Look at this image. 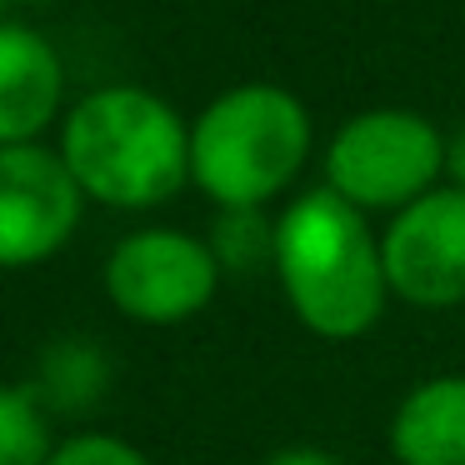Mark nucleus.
Segmentation results:
<instances>
[{
  "label": "nucleus",
  "instance_id": "f257e3e1",
  "mask_svg": "<svg viewBox=\"0 0 465 465\" xmlns=\"http://www.w3.org/2000/svg\"><path fill=\"white\" fill-rule=\"evenodd\" d=\"M275 275L291 315L321 341H361L385 315L381 235H371L365 211L321 185L275 215Z\"/></svg>",
  "mask_w": 465,
  "mask_h": 465
},
{
  "label": "nucleus",
  "instance_id": "f03ea898",
  "mask_svg": "<svg viewBox=\"0 0 465 465\" xmlns=\"http://www.w3.org/2000/svg\"><path fill=\"white\" fill-rule=\"evenodd\" d=\"M61 161L85 201L151 211L191 181V125L155 91L101 85L65 115Z\"/></svg>",
  "mask_w": 465,
  "mask_h": 465
},
{
  "label": "nucleus",
  "instance_id": "7ed1b4c3",
  "mask_svg": "<svg viewBox=\"0 0 465 465\" xmlns=\"http://www.w3.org/2000/svg\"><path fill=\"white\" fill-rule=\"evenodd\" d=\"M311 115L281 85H235L191 125V181L221 211H261L301 175Z\"/></svg>",
  "mask_w": 465,
  "mask_h": 465
},
{
  "label": "nucleus",
  "instance_id": "20e7f679",
  "mask_svg": "<svg viewBox=\"0 0 465 465\" xmlns=\"http://www.w3.org/2000/svg\"><path fill=\"white\" fill-rule=\"evenodd\" d=\"M450 141L415 111H365L335 131L325 151V185L355 211L401 215L435 191Z\"/></svg>",
  "mask_w": 465,
  "mask_h": 465
},
{
  "label": "nucleus",
  "instance_id": "39448f33",
  "mask_svg": "<svg viewBox=\"0 0 465 465\" xmlns=\"http://www.w3.org/2000/svg\"><path fill=\"white\" fill-rule=\"evenodd\" d=\"M105 295L125 321L141 325H181L201 315L221 291V261L211 241L171 225L131 231L105 255Z\"/></svg>",
  "mask_w": 465,
  "mask_h": 465
},
{
  "label": "nucleus",
  "instance_id": "423d86ee",
  "mask_svg": "<svg viewBox=\"0 0 465 465\" xmlns=\"http://www.w3.org/2000/svg\"><path fill=\"white\" fill-rule=\"evenodd\" d=\"M385 285L395 301L420 311L465 305V191L435 185L401 215H391L381 235Z\"/></svg>",
  "mask_w": 465,
  "mask_h": 465
},
{
  "label": "nucleus",
  "instance_id": "0eeeda50",
  "mask_svg": "<svg viewBox=\"0 0 465 465\" xmlns=\"http://www.w3.org/2000/svg\"><path fill=\"white\" fill-rule=\"evenodd\" d=\"M81 185L61 151L0 145V271H25L61 251L81 225Z\"/></svg>",
  "mask_w": 465,
  "mask_h": 465
},
{
  "label": "nucleus",
  "instance_id": "6e6552de",
  "mask_svg": "<svg viewBox=\"0 0 465 465\" xmlns=\"http://www.w3.org/2000/svg\"><path fill=\"white\" fill-rule=\"evenodd\" d=\"M65 101V65L41 31L0 21V145H35Z\"/></svg>",
  "mask_w": 465,
  "mask_h": 465
},
{
  "label": "nucleus",
  "instance_id": "1a4fd4ad",
  "mask_svg": "<svg viewBox=\"0 0 465 465\" xmlns=\"http://www.w3.org/2000/svg\"><path fill=\"white\" fill-rule=\"evenodd\" d=\"M395 465H465V375H430L391 415Z\"/></svg>",
  "mask_w": 465,
  "mask_h": 465
},
{
  "label": "nucleus",
  "instance_id": "9d476101",
  "mask_svg": "<svg viewBox=\"0 0 465 465\" xmlns=\"http://www.w3.org/2000/svg\"><path fill=\"white\" fill-rule=\"evenodd\" d=\"M55 450L45 411L25 385L0 381V465H45Z\"/></svg>",
  "mask_w": 465,
  "mask_h": 465
},
{
  "label": "nucleus",
  "instance_id": "9b49d317",
  "mask_svg": "<svg viewBox=\"0 0 465 465\" xmlns=\"http://www.w3.org/2000/svg\"><path fill=\"white\" fill-rule=\"evenodd\" d=\"M211 251H215V261H221V271L275 265V221H265L261 211H221Z\"/></svg>",
  "mask_w": 465,
  "mask_h": 465
},
{
  "label": "nucleus",
  "instance_id": "f8f14e48",
  "mask_svg": "<svg viewBox=\"0 0 465 465\" xmlns=\"http://www.w3.org/2000/svg\"><path fill=\"white\" fill-rule=\"evenodd\" d=\"M45 465H151V460L121 435L85 430V435H71V440H55Z\"/></svg>",
  "mask_w": 465,
  "mask_h": 465
},
{
  "label": "nucleus",
  "instance_id": "ddd939ff",
  "mask_svg": "<svg viewBox=\"0 0 465 465\" xmlns=\"http://www.w3.org/2000/svg\"><path fill=\"white\" fill-rule=\"evenodd\" d=\"M265 465H345V460L331 450H321V445H285V450H275Z\"/></svg>",
  "mask_w": 465,
  "mask_h": 465
},
{
  "label": "nucleus",
  "instance_id": "4468645a",
  "mask_svg": "<svg viewBox=\"0 0 465 465\" xmlns=\"http://www.w3.org/2000/svg\"><path fill=\"white\" fill-rule=\"evenodd\" d=\"M445 171H450V175H455V185L465 191V131L450 141V155H445Z\"/></svg>",
  "mask_w": 465,
  "mask_h": 465
},
{
  "label": "nucleus",
  "instance_id": "2eb2a0df",
  "mask_svg": "<svg viewBox=\"0 0 465 465\" xmlns=\"http://www.w3.org/2000/svg\"><path fill=\"white\" fill-rule=\"evenodd\" d=\"M25 5H51V0H25Z\"/></svg>",
  "mask_w": 465,
  "mask_h": 465
},
{
  "label": "nucleus",
  "instance_id": "dca6fc26",
  "mask_svg": "<svg viewBox=\"0 0 465 465\" xmlns=\"http://www.w3.org/2000/svg\"><path fill=\"white\" fill-rule=\"evenodd\" d=\"M0 11H5V0H0Z\"/></svg>",
  "mask_w": 465,
  "mask_h": 465
}]
</instances>
